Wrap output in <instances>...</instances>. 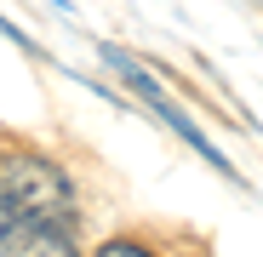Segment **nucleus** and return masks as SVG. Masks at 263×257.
Returning <instances> with one entry per match:
<instances>
[{
    "label": "nucleus",
    "mask_w": 263,
    "mask_h": 257,
    "mask_svg": "<svg viewBox=\"0 0 263 257\" xmlns=\"http://www.w3.org/2000/svg\"><path fill=\"white\" fill-rule=\"evenodd\" d=\"M74 211L80 200L63 166H52L46 154H0V218L74 229Z\"/></svg>",
    "instance_id": "obj_1"
},
{
    "label": "nucleus",
    "mask_w": 263,
    "mask_h": 257,
    "mask_svg": "<svg viewBox=\"0 0 263 257\" xmlns=\"http://www.w3.org/2000/svg\"><path fill=\"white\" fill-rule=\"evenodd\" d=\"M103 63H109V69H115V74L126 80V92H132V97H143V103L155 109V120H160V126H172V132H178V137H183V143H189V149H195V154H200L206 166H217L223 177H235V166L223 160V149H217V143H212V137L200 132V126H195V120H189V114H183L178 103L166 97V86H160V80H155V74H149V69H143L138 57H132V52H120V46H103Z\"/></svg>",
    "instance_id": "obj_2"
},
{
    "label": "nucleus",
    "mask_w": 263,
    "mask_h": 257,
    "mask_svg": "<svg viewBox=\"0 0 263 257\" xmlns=\"http://www.w3.org/2000/svg\"><path fill=\"white\" fill-rule=\"evenodd\" d=\"M17 251H74V229L6 218V223H0V257H17Z\"/></svg>",
    "instance_id": "obj_3"
},
{
    "label": "nucleus",
    "mask_w": 263,
    "mask_h": 257,
    "mask_svg": "<svg viewBox=\"0 0 263 257\" xmlns=\"http://www.w3.org/2000/svg\"><path fill=\"white\" fill-rule=\"evenodd\" d=\"M98 257H149V246H138V240H109V246H98Z\"/></svg>",
    "instance_id": "obj_4"
}]
</instances>
